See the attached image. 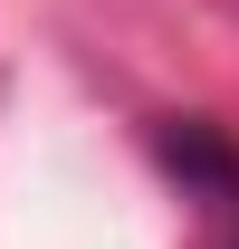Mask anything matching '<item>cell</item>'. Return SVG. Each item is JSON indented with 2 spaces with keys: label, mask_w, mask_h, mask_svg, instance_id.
Returning a JSON list of instances; mask_svg holds the SVG:
<instances>
[{
  "label": "cell",
  "mask_w": 239,
  "mask_h": 249,
  "mask_svg": "<svg viewBox=\"0 0 239 249\" xmlns=\"http://www.w3.org/2000/svg\"><path fill=\"white\" fill-rule=\"evenodd\" d=\"M220 249H239V230H230V240H220Z\"/></svg>",
  "instance_id": "6da1fadb"
}]
</instances>
